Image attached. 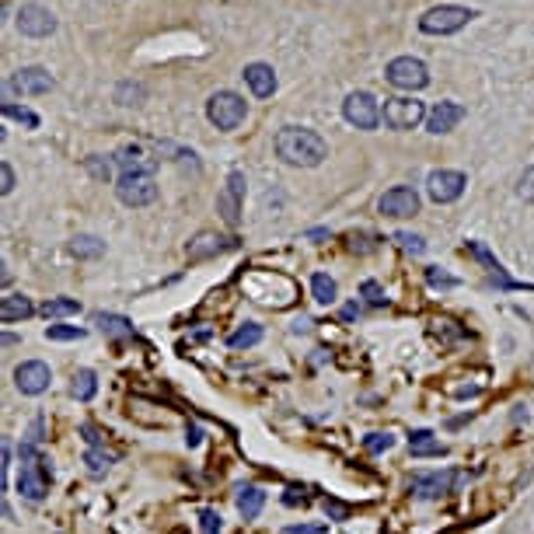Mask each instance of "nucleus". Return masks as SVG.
Returning a JSON list of instances; mask_svg holds the SVG:
<instances>
[{"label": "nucleus", "instance_id": "nucleus-1", "mask_svg": "<svg viewBox=\"0 0 534 534\" xmlns=\"http://www.w3.org/2000/svg\"><path fill=\"white\" fill-rule=\"evenodd\" d=\"M276 154L283 157L287 164H297V168H318L329 157V143L314 134V130L283 126L276 134Z\"/></svg>", "mask_w": 534, "mask_h": 534}, {"label": "nucleus", "instance_id": "nucleus-2", "mask_svg": "<svg viewBox=\"0 0 534 534\" xmlns=\"http://www.w3.org/2000/svg\"><path fill=\"white\" fill-rule=\"evenodd\" d=\"M18 492L28 503H43L49 492V468L39 458V450L32 444H22V475H18Z\"/></svg>", "mask_w": 534, "mask_h": 534}, {"label": "nucleus", "instance_id": "nucleus-3", "mask_svg": "<svg viewBox=\"0 0 534 534\" xmlns=\"http://www.w3.org/2000/svg\"><path fill=\"white\" fill-rule=\"evenodd\" d=\"M245 98L242 94H234V91H217V94H210V102H206V119L223 130V134H231V130H238L242 123H245Z\"/></svg>", "mask_w": 534, "mask_h": 534}, {"label": "nucleus", "instance_id": "nucleus-4", "mask_svg": "<svg viewBox=\"0 0 534 534\" xmlns=\"http://www.w3.org/2000/svg\"><path fill=\"white\" fill-rule=\"evenodd\" d=\"M471 18H475V11H468V7L440 4V7H430L423 18H420V28H423L426 35H450V32H461Z\"/></svg>", "mask_w": 534, "mask_h": 534}, {"label": "nucleus", "instance_id": "nucleus-5", "mask_svg": "<svg viewBox=\"0 0 534 534\" xmlns=\"http://www.w3.org/2000/svg\"><path fill=\"white\" fill-rule=\"evenodd\" d=\"M384 77H388V84L399 91H423L430 84V70H426L423 60H416V56H399V60H391L388 67H384Z\"/></svg>", "mask_w": 534, "mask_h": 534}, {"label": "nucleus", "instance_id": "nucleus-6", "mask_svg": "<svg viewBox=\"0 0 534 534\" xmlns=\"http://www.w3.org/2000/svg\"><path fill=\"white\" fill-rule=\"evenodd\" d=\"M426 115H430L426 105L416 98H388L384 109H381V119H384L388 130H416Z\"/></svg>", "mask_w": 534, "mask_h": 534}, {"label": "nucleus", "instance_id": "nucleus-7", "mask_svg": "<svg viewBox=\"0 0 534 534\" xmlns=\"http://www.w3.org/2000/svg\"><path fill=\"white\" fill-rule=\"evenodd\" d=\"M342 119L356 126V130H378L381 123V105L374 94H367V91H353V94H346V102H342Z\"/></svg>", "mask_w": 534, "mask_h": 534}, {"label": "nucleus", "instance_id": "nucleus-8", "mask_svg": "<svg viewBox=\"0 0 534 534\" xmlns=\"http://www.w3.org/2000/svg\"><path fill=\"white\" fill-rule=\"evenodd\" d=\"M115 196L126 206H151L157 200V182L147 172H134V175H119Z\"/></svg>", "mask_w": 534, "mask_h": 534}, {"label": "nucleus", "instance_id": "nucleus-9", "mask_svg": "<svg viewBox=\"0 0 534 534\" xmlns=\"http://www.w3.org/2000/svg\"><path fill=\"white\" fill-rule=\"evenodd\" d=\"M378 210L391 221H405V217H416L420 213V193L412 185H395L381 196Z\"/></svg>", "mask_w": 534, "mask_h": 534}, {"label": "nucleus", "instance_id": "nucleus-10", "mask_svg": "<svg viewBox=\"0 0 534 534\" xmlns=\"http://www.w3.org/2000/svg\"><path fill=\"white\" fill-rule=\"evenodd\" d=\"M465 185H468V178L461 175V172H450V168L430 172V178H426V193H430V200H433V203H454V200H461Z\"/></svg>", "mask_w": 534, "mask_h": 534}, {"label": "nucleus", "instance_id": "nucleus-11", "mask_svg": "<svg viewBox=\"0 0 534 534\" xmlns=\"http://www.w3.org/2000/svg\"><path fill=\"white\" fill-rule=\"evenodd\" d=\"M49 381H53V371H49V363H43V360H25V363H18V371H15V388L22 395H43L45 388H49Z\"/></svg>", "mask_w": 534, "mask_h": 534}, {"label": "nucleus", "instance_id": "nucleus-12", "mask_svg": "<svg viewBox=\"0 0 534 534\" xmlns=\"http://www.w3.org/2000/svg\"><path fill=\"white\" fill-rule=\"evenodd\" d=\"M18 32L28 39H45L56 32V18H53V11H45L39 4H25L18 11Z\"/></svg>", "mask_w": 534, "mask_h": 534}, {"label": "nucleus", "instance_id": "nucleus-13", "mask_svg": "<svg viewBox=\"0 0 534 534\" xmlns=\"http://www.w3.org/2000/svg\"><path fill=\"white\" fill-rule=\"evenodd\" d=\"M242 200H245V175L242 172H231L227 175V185L221 189V196H217V210H221L223 223H238L242 217Z\"/></svg>", "mask_w": 534, "mask_h": 534}, {"label": "nucleus", "instance_id": "nucleus-14", "mask_svg": "<svg viewBox=\"0 0 534 534\" xmlns=\"http://www.w3.org/2000/svg\"><path fill=\"white\" fill-rule=\"evenodd\" d=\"M11 88L18 91V94H45V91L56 88V81H53L49 70H43V67H22V70H15Z\"/></svg>", "mask_w": 534, "mask_h": 534}, {"label": "nucleus", "instance_id": "nucleus-15", "mask_svg": "<svg viewBox=\"0 0 534 534\" xmlns=\"http://www.w3.org/2000/svg\"><path fill=\"white\" fill-rule=\"evenodd\" d=\"M461 119H465V105H458V102H437V105L430 109V115H426V130L437 136L450 134Z\"/></svg>", "mask_w": 534, "mask_h": 534}, {"label": "nucleus", "instance_id": "nucleus-16", "mask_svg": "<svg viewBox=\"0 0 534 534\" xmlns=\"http://www.w3.org/2000/svg\"><path fill=\"white\" fill-rule=\"evenodd\" d=\"M242 77H245V84L252 88L255 98H272L276 94V74H272L269 64H248Z\"/></svg>", "mask_w": 534, "mask_h": 534}, {"label": "nucleus", "instance_id": "nucleus-17", "mask_svg": "<svg viewBox=\"0 0 534 534\" xmlns=\"http://www.w3.org/2000/svg\"><path fill=\"white\" fill-rule=\"evenodd\" d=\"M454 479H458L454 471H444V475H416L412 479V490H416V496H423V499H437V496L450 492Z\"/></svg>", "mask_w": 534, "mask_h": 534}, {"label": "nucleus", "instance_id": "nucleus-18", "mask_svg": "<svg viewBox=\"0 0 534 534\" xmlns=\"http://www.w3.org/2000/svg\"><path fill=\"white\" fill-rule=\"evenodd\" d=\"M35 314V304L22 297V293H7V297H0V321L4 325H15V321H25V318H32Z\"/></svg>", "mask_w": 534, "mask_h": 534}, {"label": "nucleus", "instance_id": "nucleus-19", "mask_svg": "<svg viewBox=\"0 0 534 534\" xmlns=\"http://www.w3.org/2000/svg\"><path fill=\"white\" fill-rule=\"evenodd\" d=\"M223 248H227L223 238H217L213 231H203V234H196V238L185 245V255H189V262H203V259L217 255V252H223Z\"/></svg>", "mask_w": 534, "mask_h": 534}, {"label": "nucleus", "instance_id": "nucleus-20", "mask_svg": "<svg viewBox=\"0 0 534 534\" xmlns=\"http://www.w3.org/2000/svg\"><path fill=\"white\" fill-rule=\"evenodd\" d=\"M465 248H468V252H471V255H475V259H479V262H486V269H490L492 276H496V283H499V287H503V290H517V287H520V283H513L510 276H507V269H503V266H499V262H496V259H492V255H490V248L482 245V242H468Z\"/></svg>", "mask_w": 534, "mask_h": 534}, {"label": "nucleus", "instance_id": "nucleus-21", "mask_svg": "<svg viewBox=\"0 0 534 534\" xmlns=\"http://www.w3.org/2000/svg\"><path fill=\"white\" fill-rule=\"evenodd\" d=\"M262 507H266V492L259 490V486H242L238 490V510H242L245 520H255L262 513Z\"/></svg>", "mask_w": 534, "mask_h": 534}, {"label": "nucleus", "instance_id": "nucleus-22", "mask_svg": "<svg viewBox=\"0 0 534 534\" xmlns=\"http://www.w3.org/2000/svg\"><path fill=\"white\" fill-rule=\"evenodd\" d=\"M115 161H119L123 175H134V172H147V175H151V168H154V161L143 154L140 147H123V151L115 154Z\"/></svg>", "mask_w": 534, "mask_h": 534}, {"label": "nucleus", "instance_id": "nucleus-23", "mask_svg": "<svg viewBox=\"0 0 534 534\" xmlns=\"http://www.w3.org/2000/svg\"><path fill=\"white\" fill-rule=\"evenodd\" d=\"M409 450H412V458H440V454H444V444L433 440L430 430H416V433L409 437Z\"/></svg>", "mask_w": 534, "mask_h": 534}, {"label": "nucleus", "instance_id": "nucleus-24", "mask_svg": "<svg viewBox=\"0 0 534 534\" xmlns=\"http://www.w3.org/2000/svg\"><path fill=\"white\" fill-rule=\"evenodd\" d=\"M94 325H98L105 335H112V339H126V335H134V321H130V318H123V314L98 312L94 314Z\"/></svg>", "mask_w": 534, "mask_h": 534}, {"label": "nucleus", "instance_id": "nucleus-25", "mask_svg": "<svg viewBox=\"0 0 534 534\" xmlns=\"http://www.w3.org/2000/svg\"><path fill=\"white\" fill-rule=\"evenodd\" d=\"M262 325H255V321H248V325H242L238 332H231L227 335V346L231 350H252V346H259L262 342Z\"/></svg>", "mask_w": 534, "mask_h": 534}, {"label": "nucleus", "instance_id": "nucleus-26", "mask_svg": "<svg viewBox=\"0 0 534 534\" xmlns=\"http://www.w3.org/2000/svg\"><path fill=\"white\" fill-rule=\"evenodd\" d=\"M94 391H98L94 371H77V374H74V384H70V395L77 401H91L94 399Z\"/></svg>", "mask_w": 534, "mask_h": 534}, {"label": "nucleus", "instance_id": "nucleus-27", "mask_svg": "<svg viewBox=\"0 0 534 534\" xmlns=\"http://www.w3.org/2000/svg\"><path fill=\"white\" fill-rule=\"evenodd\" d=\"M112 461H115V454H105L102 447H91L88 454H84V465H88L91 479H102V475L112 468Z\"/></svg>", "mask_w": 534, "mask_h": 534}, {"label": "nucleus", "instance_id": "nucleus-28", "mask_svg": "<svg viewBox=\"0 0 534 534\" xmlns=\"http://www.w3.org/2000/svg\"><path fill=\"white\" fill-rule=\"evenodd\" d=\"M312 293L318 304H332L335 293H339V287H335L332 276H325V272H314L312 276Z\"/></svg>", "mask_w": 534, "mask_h": 534}, {"label": "nucleus", "instance_id": "nucleus-29", "mask_svg": "<svg viewBox=\"0 0 534 534\" xmlns=\"http://www.w3.org/2000/svg\"><path fill=\"white\" fill-rule=\"evenodd\" d=\"M70 252H74L77 259H98V255L105 252V245H102L98 238H91V234H77L74 245H70Z\"/></svg>", "mask_w": 534, "mask_h": 534}, {"label": "nucleus", "instance_id": "nucleus-30", "mask_svg": "<svg viewBox=\"0 0 534 534\" xmlns=\"http://www.w3.org/2000/svg\"><path fill=\"white\" fill-rule=\"evenodd\" d=\"M77 312H81V304L70 301V297H56V301H45L43 304L45 318H67V314H77Z\"/></svg>", "mask_w": 534, "mask_h": 534}, {"label": "nucleus", "instance_id": "nucleus-31", "mask_svg": "<svg viewBox=\"0 0 534 534\" xmlns=\"http://www.w3.org/2000/svg\"><path fill=\"white\" fill-rule=\"evenodd\" d=\"M84 329H77V325H49L45 329V339L49 342H77V339H84Z\"/></svg>", "mask_w": 534, "mask_h": 534}, {"label": "nucleus", "instance_id": "nucleus-32", "mask_svg": "<svg viewBox=\"0 0 534 534\" xmlns=\"http://www.w3.org/2000/svg\"><path fill=\"white\" fill-rule=\"evenodd\" d=\"M4 115H7V119H18V123H25L28 130H35V126H39V115H35L32 109H25V105H15V102H7V105H4Z\"/></svg>", "mask_w": 534, "mask_h": 534}, {"label": "nucleus", "instance_id": "nucleus-33", "mask_svg": "<svg viewBox=\"0 0 534 534\" xmlns=\"http://www.w3.org/2000/svg\"><path fill=\"white\" fill-rule=\"evenodd\" d=\"M395 242H399L401 252H412V255H423L426 252L423 238H416V234H409V231H399V234H395Z\"/></svg>", "mask_w": 534, "mask_h": 534}, {"label": "nucleus", "instance_id": "nucleus-34", "mask_svg": "<svg viewBox=\"0 0 534 534\" xmlns=\"http://www.w3.org/2000/svg\"><path fill=\"white\" fill-rule=\"evenodd\" d=\"M360 293H363V297H367V304H374V308H384V304H388L384 290H381V283H374V280H363Z\"/></svg>", "mask_w": 534, "mask_h": 534}, {"label": "nucleus", "instance_id": "nucleus-35", "mask_svg": "<svg viewBox=\"0 0 534 534\" xmlns=\"http://www.w3.org/2000/svg\"><path fill=\"white\" fill-rule=\"evenodd\" d=\"M517 196L524 203H534V164L524 172V175L517 178Z\"/></svg>", "mask_w": 534, "mask_h": 534}, {"label": "nucleus", "instance_id": "nucleus-36", "mask_svg": "<svg viewBox=\"0 0 534 534\" xmlns=\"http://www.w3.org/2000/svg\"><path fill=\"white\" fill-rule=\"evenodd\" d=\"M84 164H88V172H91L94 178H102V182H109V178H112V164L105 161V157L91 154L88 161H84Z\"/></svg>", "mask_w": 534, "mask_h": 534}, {"label": "nucleus", "instance_id": "nucleus-37", "mask_svg": "<svg viewBox=\"0 0 534 534\" xmlns=\"http://www.w3.org/2000/svg\"><path fill=\"white\" fill-rule=\"evenodd\" d=\"M426 280H430V287H458V280H454V276H447V272H440V269L437 266H430L426 269Z\"/></svg>", "mask_w": 534, "mask_h": 534}, {"label": "nucleus", "instance_id": "nucleus-38", "mask_svg": "<svg viewBox=\"0 0 534 534\" xmlns=\"http://www.w3.org/2000/svg\"><path fill=\"white\" fill-rule=\"evenodd\" d=\"M200 520H203V534H221V513L217 510H203Z\"/></svg>", "mask_w": 534, "mask_h": 534}, {"label": "nucleus", "instance_id": "nucleus-39", "mask_svg": "<svg viewBox=\"0 0 534 534\" xmlns=\"http://www.w3.org/2000/svg\"><path fill=\"white\" fill-rule=\"evenodd\" d=\"M391 444H395V440H391L388 433H371V437H367V450H371V454H381V450H388Z\"/></svg>", "mask_w": 534, "mask_h": 534}, {"label": "nucleus", "instance_id": "nucleus-40", "mask_svg": "<svg viewBox=\"0 0 534 534\" xmlns=\"http://www.w3.org/2000/svg\"><path fill=\"white\" fill-rule=\"evenodd\" d=\"M11 189H15V172H11V164L4 161V164H0V193L7 196Z\"/></svg>", "mask_w": 534, "mask_h": 534}, {"label": "nucleus", "instance_id": "nucleus-41", "mask_svg": "<svg viewBox=\"0 0 534 534\" xmlns=\"http://www.w3.org/2000/svg\"><path fill=\"white\" fill-rule=\"evenodd\" d=\"M325 510L332 513L335 520H346V517H350V507H342V503H335V499H325Z\"/></svg>", "mask_w": 534, "mask_h": 534}, {"label": "nucleus", "instance_id": "nucleus-42", "mask_svg": "<svg viewBox=\"0 0 534 534\" xmlns=\"http://www.w3.org/2000/svg\"><path fill=\"white\" fill-rule=\"evenodd\" d=\"M283 503H287V507H297V503H304V490H297V486H290L287 496H283Z\"/></svg>", "mask_w": 534, "mask_h": 534}, {"label": "nucleus", "instance_id": "nucleus-43", "mask_svg": "<svg viewBox=\"0 0 534 534\" xmlns=\"http://www.w3.org/2000/svg\"><path fill=\"white\" fill-rule=\"evenodd\" d=\"M321 524H301V528H287V534H321Z\"/></svg>", "mask_w": 534, "mask_h": 534}, {"label": "nucleus", "instance_id": "nucleus-44", "mask_svg": "<svg viewBox=\"0 0 534 534\" xmlns=\"http://www.w3.org/2000/svg\"><path fill=\"white\" fill-rule=\"evenodd\" d=\"M185 444H189V447H196V444H200V430H189V437H185Z\"/></svg>", "mask_w": 534, "mask_h": 534}]
</instances>
